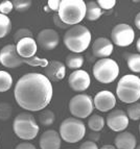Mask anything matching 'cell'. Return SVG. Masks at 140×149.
Segmentation results:
<instances>
[{
    "label": "cell",
    "instance_id": "obj_13",
    "mask_svg": "<svg viewBox=\"0 0 140 149\" xmlns=\"http://www.w3.org/2000/svg\"><path fill=\"white\" fill-rule=\"evenodd\" d=\"M60 37L58 32L50 28L41 30L37 36V44L42 49L45 50H52L59 45Z\"/></svg>",
    "mask_w": 140,
    "mask_h": 149
},
{
    "label": "cell",
    "instance_id": "obj_1",
    "mask_svg": "<svg viewBox=\"0 0 140 149\" xmlns=\"http://www.w3.org/2000/svg\"><path fill=\"white\" fill-rule=\"evenodd\" d=\"M52 94L51 81L41 73L24 74L16 82L14 90L18 105L29 112L45 109L51 101Z\"/></svg>",
    "mask_w": 140,
    "mask_h": 149
},
{
    "label": "cell",
    "instance_id": "obj_34",
    "mask_svg": "<svg viewBox=\"0 0 140 149\" xmlns=\"http://www.w3.org/2000/svg\"><path fill=\"white\" fill-rule=\"evenodd\" d=\"M52 20H53V23H55V24L57 25V26H59L60 28H62V29H65V28H68V27H69V25L65 24V23H64L62 20H61L60 17H59V15L53 16Z\"/></svg>",
    "mask_w": 140,
    "mask_h": 149
},
{
    "label": "cell",
    "instance_id": "obj_40",
    "mask_svg": "<svg viewBox=\"0 0 140 149\" xmlns=\"http://www.w3.org/2000/svg\"><path fill=\"white\" fill-rule=\"evenodd\" d=\"M44 10H45V12H49V8H48V6H45V8H44Z\"/></svg>",
    "mask_w": 140,
    "mask_h": 149
},
{
    "label": "cell",
    "instance_id": "obj_25",
    "mask_svg": "<svg viewBox=\"0 0 140 149\" xmlns=\"http://www.w3.org/2000/svg\"><path fill=\"white\" fill-rule=\"evenodd\" d=\"M12 29V23L8 16L0 14V39L4 38L10 33Z\"/></svg>",
    "mask_w": 140,
    "mask_h": 149
},
{
    "label": "cell",
    "instance_id": "obj_5",
    "mask_svg": "<svg viewBox=\"0 0 140 149\" xmlns=\"http://www.w3.org/2000/svg\"><path fill=\"white\" fill-rule=\"evenodd\" d=\"M116 95L125 103L137 102L140 99V78L134 74L123 76L117 84Z\"/></svg>",
    "mask_w": 140,
    "mask_h": 149
},
{
    "label": "cell",
    "instance_id": "obj_20",
    "mask_svg": "<svg viewBox=\"0 0 140 149\" xmlns=\"http://www.w3.org/2000/svg\"><path fill=\"white\" fill-rule=\"evenodd\" d=\"M103 10L99 8L96 1H89L86 4V18L89 21L98 20L102 16Z\"/></svg>",
    "mask_w": 140,
    "mask_h": 149
},
{
    "label": "cell",
    "instance_id": "obj_14",
    "mask_svg": "<svg viewBox=\"0 0 140 149\" xmlns=\"http://www.w3.org/2000/svg\"><path fill=\"white\" fill-rule=\"evenodd\" d=\"M93 104L96 109L105 113L115 107L116 98L112 92L104 90L95 95L94 99H93Z\"/></svg>",
    "mask_w": 140,
    "mask_h": 149
},
{
    "label": "cell",
    "instance_id": "obj_2",
    "mask_svg": "<svg viewBox=\"0 0 140 149\" xmlns=\"http://www.w3.org/2000/svg\"><path fill=\"white\" fill-rule=\"evenodd\" d=\"M48 62L49 61L45 60V58H40L38 56L30 57V58H23L17 53L16 45L14 44L5 45L4 47L0 50V63L4 67L10 68V69L20 67L24 64L29 65L32 67L39 66V67L45 68L48 65Z\"/></svg>",
    "mask_w": 140,
    "mask_h": 149
},
{
    "label": "cell",
    "instance_id": "obj_6",
    "mask_svg": "<svg viewBox=\"0 0 140 149\" xmlns=\"http://www.w3.org/2000/svg\"><path fill=\"white\" fill-rule=\"evenodd\" d=\"M13 129L18 138L22 140H33L39 134L40 127L37 124L35 117L29 113H20L13 122Z\"/></svg>",
    "mask_w": 140,
    "mask_h": 149
},
{
    "label": "cell",
    "instance_id": "obj_35",
    "mask_svg": "<svg viewBox=\"0 0 140 149\" xmlns=\"http://www.w3.org/2000/svg\"><path fill=\"white\" fill-rule=\"evenodd\" d=\"M60 3L61 0H49L47 3V6L49 8L50 10H59V8H60Z\"/></svg>",
    "mask_w": 140,
    "mask_h": 149
},
{
    "label": "cell",
    "instance_id": "obj_4",
    "mask_svg": "<svg viewBox=\"0 0 140 149\" xmlns=\"http://www.w3.org/2000/svg\"><path fill=\"white\" fill-rule=\"evenodd\" d=\"M60 19L69 26L78 25L86 17V3L83 0H61L58 10Z\"/></svg>",
    "mask_w": 140,
    "mask_h": 149
},
{
    "label": "cell",
    "instance_id": "obj_27",
    "mask_svg": "<svg viewBox=\"0 0 140 149\" xmlns=\"http://www.w3.org/2000/svg\"><path fill=\"white\" fill-rule=\"evenodd\" d=\"M127 115L131 120L137 121L140 119V103L139 102H134L131 103V105L127 109Z\"/></svg>",
    "mask_w": 140,
    "mask_h": 149
},
{
    "label": "cell",
    "instance_id": "obj_12",
    "mask_svg": "<svg viewBox=\"0 0 140 149\" xmlns=\"http://www.w3.org/2000/svg\"><path fill=\"white\" fill-rule=\"evenodd\" d=\"M91 82L90 75L84 70H75L68 78L69 87L75 92H82L89 88Z\"/></svg>",
    "mask_w": 140,
    "mask_h": 149
},
{
    "label": "cell",
    "instance_id": "obj_21",
    "mask_svg": "<svg viewBox=\"0 0 140 149\" xmlns=\"http://www.w3.org/2000/svg\"><path fill=\"white\" fill-rule=\"evenodd\" d=\"M83 64H84V56H82L78 53H71L66 57V65L69 69L80 70Z\"/></svg>",
    "mask_w": 140,
    "mask_h": 149
},
{
    "label": "cell",
    "instance_id": "obj_26",
    "mask_svg": "<svg viewBox=\"0 0 140 149\" xmlns=\"http://www.w3.org/2000/svg\"><path fill=\"white\" fill-rule=\"evenodd\" d=\"M128 67L131 71L135 73H140V54L132 53L128 56Z\"/></svg>",
    "mask_w": 140,
    "mask_h": 149
},
{
    "label": "cell",
    "instance_id": "obj_33",
    "mask_svg": "<svg viewBox=\"0 0 140 149\" xmlns=\"http://www.w3.org/2000/svg\"><path fill=\"white\" fill-rule=\"evenodd\" d=\"M80 149H98V146L93 141H86L80 145Z\"/></svg>",
    "mask_w": 140,
    "mask_h": 149
},
{
    "label": "cell",
    "instance_id": "obj_3",
    "mask_svg": "<svg viewBox=\"0 0 140 149\" xmlns=\"http://www.w3.org/2000/svg\"><path fill=\"white\" fill-rule=\"evenodd\" d=\"M63 41L73 53L84 52L91 43V32L84 25H74L65 32Z\"/></svg>",
    "mask_w": 140,
    "mask_h": 149
},
{
    "label": "cell",
    "instance_id": "obj_8",
    "mask_svg": "<svg viewBox=\"0 0 140 149\" xmlns=\"http://www.w3.org/2000/svg\"><path fill=\"white\" fill-rule=\"evenodd\" d=\"M95 79L102 84H110L117 78L119 74V67L114 60L100 58L95 63L92 69Z\"/></svg>",
    "mask_w": 140,
    "mask_h": 149
},
{
    "label": "cell",
    "instance_id": "obj_11",
    "mask_svg": "<svg viewBox=\"0 0 140 149\" xmlns=\"http://www.w3.org/2000/svg\"><path fill=\"white\" fill-rule=\"evenodd\" d=\"M106 122L109 128L113 132H120L128 127L129 117L123 109H114L107 116Z\"/></svg>",
    "mask_w": 140,
    "mask_h": 149
},
{
    "label": "cell",
    "instance_id": "obj_23",
    "mask_svg": "<svg viewBox=\"0 0 140 149\" xmlns=\"http://www.w3.org/2000/svg\"><path fill=\"white\" fill-rule=\"evenodd\" d=\"M13 77L6 71H0V93L6 92L12 88Z\"/></svg>",
    "mask_w": 140,
    "mask_h": 149
},
{
    "label": "cell",
    "instance_id": "obj_32",
    "mask_svg": "<svg viewBox=\"0 0 140 149\" xmlns=\"http://www.w3.org/2000/svg\"><path fill=\"white\" fill-rule=\"evenodd\" d=\"M96 2H97V4L99 5V8L102 10H112L114 8V5L116 4L115 0H98Z\"/></svg>",
    "mask_w": 140,
    "mask_h": 149
},
{
    "label": "cell",
    "instance_id": "obj_42",
    "mask_svg": "<svg viewBox=\"0 0 140 149\" xmlns=\"http://www.w3.org/2000/svg\"><path fill=\"white\" fill-rule=\"evenodd\" d=\"M139 132H140V124H139Z\"/></svg>",
    "mask_w": 140,
    "mask_h": 149
},
{
    "label": "cell",
    "instance_id": "obj_24",
    "mask_svg": "<svg viewBox=\"0 0 140 149\" xmlns=\"http://www.w3.org/2000/svg\"><path fill=\"white\" fill-rule=\"evenodd\" d=\"M55 115L50 109H43L42 112L40 113V115H39V121L44 126L51 125L55 122Z\"/></svg>",
    "mask_w": 140,
    "mask_h": 149
},
{
    "label": "cell",
    "instance_id": "obj_38",
    "mask_svg": "<svg viewBox=\"0 0 140 149\" xmlns=\"http://www.w3.org/2000/svg\"><path fill=\"white\" fill-rule=\"evenodd\" d=\"M100 149H117V148L115 146H113V145H104Z\"/></svg>",
    "mask_w": 140,
    "mask_h": 149
},
{
    "label": "cell",
    "instance_id": "obj_28",
    "mask_svg": "<svg viewBox=\"0 0 140 149\" xmlns=\"http://www.w3.org/2000/svg\"><path fill=\"white\" fill-rule=\"evenodd\" d=\"M13 113L12 105L8 102H0V120L6 121L10 118Z\"/></svg>",
    "mask_w": 140,
    "mask_h": 149
},
{
    "label": "cell",
    "instance_id": "obj_19",
    "mask_svg": "<svg viewBox=\"0 0 140 149\" xmlns=\"http://www.w3.org/2000/svg\"><path fill=\"white\" fill-rule=\"evenodd\" d=\"M115 147L117 149H135L136 138L133 134L129 132H119L114 140Z\"/></svg>",
    "mask_w": 140,
    "mask_h": 149
},
{
    "label": "cell",
    "instance_id": "obj_29",
    "mask_svg": "<svg viewBox=\"0 0 140 149\" xmlns=\"http://www.w3.org/2000/svg\"><path fill=\"white\" fill-rule=\"evenodd\" d=\"M13 5L17 12H25L30 8L32 1L30 0H13Z\"/></svg>",
    "mask_w": 140,
    "mask_h": 149
},
{
    "label": "cell",
    "instance_id": "obj_30",
    "mask_svg": "<svg viewBox=\"0 0 140 149\" xmlns=\"http://www.w3.org/2000/svg\"><path fill=\"white\" fill-rule=\"evenodd\" d=\"M24 38H33V32L29 29H26V28H21V29L17 30L16 33L14 35V41L19 42Z\"/></svg>",
    "mask_w": 140,
    "mask_h": 149
},
{
    "label": "cell",
    "instance_id": "obj_37",
    "mask_svg": "<svg viewBox=\"0 0 140 149\" xmlns=\"http://www.w3.org/2000/svg\"><path fill=\"white\" fill-rule=\"evenodd\" d=\"M134 22H135L136 27H137L138 29L140 30V13H138L137 15H136V17H135V20H134Z\"/></svg>",
    "mask_w": 140,
    "mask_h": 149
},
{
    "label": "cell",
    "instance_id": "obj_36",
    "mask_svg": "<svg viewBox=\"0 0 140 149\" xmlns=\"http://www.w3.org/2000/svg\"><path fill=\"white\" fill-rule=\"evenodd\" d=\"M15 149H36V147L34 146L32 143H28V142H22V143H20V144H18Z\"/></svg>",
    "mask_w": 140,
    "mask_h": 149
},
{
    "label": "cell",
    "instance_id": "obj_31",
    "mask_svg": "<svg viewBox=\"0 0 140 149\" xmlns=\"http://www.w3.org/2000/svg\"><path fill=\"white\" fill-rule=\"evenodd\" d=\"M13 10H14V5H13L12 1L5 0V1H2V2L0 3V14L6 16L8 14H10Z\"/></svg>",
    "mask_w": 140,
    "mask_h": 149
},
{
    "label": "cell",
    "instance_id": "obj_22",
    "mask_svg": "<svg viewBox=\"0 0 140 149\" xmlns=\"http://www.w3.org/2000/svg\"><path fill=\"white\" fill-rule=\"evenodd\" d=\"M88 126L92 132H98L105 126V120L102 116L99 115H92L90 116V118L88 119Z\"/></svg>",
    "mask_w": 140,
    "mask_h": 149
},
{
    "label": "cell",
    "instance_id": "obj_9",
    "mask_svg": "<svg viewBox=\"0 0 140 149\" xmlns=\"http://www.w3.org/2000/svg\"><path fill=\"white\" fill-rule=\"evenodd\" d=\"M94 109L93 99L87 94H78L69 101V111L73 117L83 119L90 116Z\"/></svg>",
    "mask_w": 140,
    "mask_h": 149
},
{
    "label": "cell",
    "instance_id": "obj_41",
    "mask_svg": "<svg viewBox=\"0 0 140 149\" xmlns=\"http://www.w3.org/2000/svg\"><path fill=\"white\" fill-rule=\"evenodd\" d=\"M135 149H140V145H139V146H137V147H136Z\"/></svg>",
    "mask_w": 140,
    "mask_h": 149
},
{
    "label": "cell",
    "instance_id": "obj_18",
    "mask_svg": "<svg viewBox=\"0 0 140 149\" xmlns=\"http://www.w3.org/2000/svg\"><path fill=\"white\" fill-rule=\"evenodd\" d=\"M114 47L112 41L107 38H97L92 44V52L96 57L106 58L112 54Z\"/></svg>",
    "mask_w": 140,
    "mask_h": 149
},
{
    "label": "cell",
    "instance_id": "obj_39",
    "mask_svg": "<svg viewBox=\"0 0 140 149\" xmlns=\"http://www.w3.org/2000/svg\"><path fill=\"white\" fill-rule=\"evenodd\" d=\"M136 47H137L138 51H139V52H140V38L137 40V44H136Z\"/></svg>",
    "mask_w": 140,
    "mask_h": 149
},
{
    "label": "cell",
    "instance_id": "obj_15",
    "mask_svg": "<svg viewBox=\"0 0 140 149\" xmlns=\"http://www.w3.org/2000/svg\"><path fill=\"white\" fill-rule=\"evenodd\" d=\"M66 74V67L59 61H49L48 65L44 68V75L50 81L58 82L62 80Z\"/></svg>",
    "mask_w": 140,
    "mask_h": 149
},
{
    "label": "cell",
    "instance_id": "obj_10",
    "mask_svg": "<svg viewBox=\"0 0 140 149\" xmlns=\"http://www.w3.org/2000/svg\"><path fill=\"white\" fill-rule=\"evenodd\" d=\"M112 43L120 47H125L133 43L135 39V32L130 25L120 23L114 26L111 32Z\"/></svg>",
    "mask_w": 140,
    "mask_h": 149
},
{
    "label": "cell",
    "instance_id": "obj_16",
    "mask_svg": "<svg viewBox=\"0 0 140 149\" xmlns=\"http://www.w3.org/2000/svg\"><path fill=\"white\" fill-rule=\"evenodd\" d=\"M61 142L60 134L53 129H48L41 134L39 143L41 149H60Z\"/></svg>",
    "mask_w": 140,
    "mask_h": 149
},
{
    "label": "cell",
    "instance_id": "obj_17",
    "mask_svg": "<svg viewBox=\"0 0 140 149\" xmlns=\"http://www.w3.org/2000/svg\"><path fill=\"white\" fill-rule=\"evenodd\" d=\"M37 41L34 40V38H24L16 44L17 53L23 58L34 57L37 52Z\"/></svg>",
    "mask_w": 140,
    "mask_h": 149
},
{
    "label": "cell",
    "instance_id": "obj_7",
    "mask_svg": "<svg viewBox=\"0 0 140 149\" xmlns=\"http://www.w3.org/2000/svg\"><path fill=\"white\" fill-rule=\"evenodd\" d=\"M59 134L62 140L67 143H76L80 141L86 134L85 123L80 119L70 117L65 119L61 123Z\"/></svg>",
    "mask_w": 140,
    "mask_h": 149
}]
</instances>
